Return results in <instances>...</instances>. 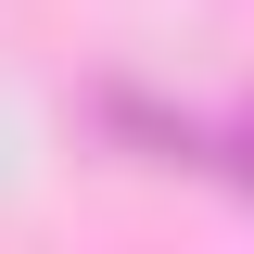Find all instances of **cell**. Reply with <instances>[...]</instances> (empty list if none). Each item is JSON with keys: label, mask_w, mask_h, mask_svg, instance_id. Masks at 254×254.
<instances>
[{"label": "cell", "mask_w": 254, "mask_h": 254, "mask_svg": "<svg viewBox=\"0 0 254 254\" xmlns=\"http://www.w3.org/2000/svg\"><path fill=\"white\" fill-rule=\"evenodd\" d=\"M203 165H229V178L254 190V102H242V115H229V127H203Z\"/></svg>", "instance_id": "6da1fadb"}]
</instances>
